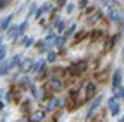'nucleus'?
<instances>
[{
	"label": "nucleus",
	"mask_w": 124,
	"mask_h": 122,
	"mask_svg": "<svg viewBox=\"0 0 124 122\" xmlns=\"http://www.w3.org/2000/svg\"><path fill=\"white\" fill-rule=\"evenodd\" d=\"M64 21H62V19H57L55 21V29H57V31H64Z\"/></svg>",
	"instance_id": "18"
},
{
	"label": "nucleus",
	"mask_w": 124,
	"mask_h": 122,
	"mask_svg": "<svg viewBox=\"0 0 124 122\" xmlns=\"http://www.w3.org/2000/svg\"><path fill=\"white\" fill-rule=\"evenodd\" d=\"M33 43H35V38H31V36H26V38H23V45H24L26 48H29Z\"/></svg>",
	"instance_id": "13"
},
{
	"label": "nucleus",
	"mask_w": 124,
	"mask_h": 122,
	"mask_svg": "<svg viewBox=\"0 0 124 122\" xmlns=\"http://www.w3.org/2000/svg\"><path fill=\"white\" fill-rule=\"evenodd\" d=\"M122 88V71L121 69H116V72L112 74V91H119Z\"/></svg>",
	"instance_id": "2"
},
{
	"label": "nucleus",
	"mask_w": 124,
	"mask_h": 122,
	"mask_svg": "<svg viewBox=\"0 0 124 122\" xmlns=\"http://www.w3.org/2000/svg\"><path fill=\"white\" fill-rule=\"evenodd\" d=\"M12 19H14V16H12V14H9L7 17H4V19H2V22H0V31H4V29L7 31V29L10 28V22H12Z\"/></svg>",
	"instance_id": "7"
},
{
	"label": "nucleus",
	"mask_w": 124,
	"mask_h": 122,
	"mask_svg": "<svg viewBox=\"0 0 124 122\" xmlns=\"http://www.w3.org/2000/svg\"><path fill=\"white\" fill-rule=\"evenodd\" d=\"M72 10H74V5H72V4H71V5H67V12H69V14H71V12H72Z\"/></svg>",
	"instance_id": "25"
},
{
	"label": "nucleus",
	"mask_w": 124,
	"mask_h": 122,
	"mask_svg": "<svg viewBox=\"0 0 124 122\" xmlns=\"http://www.w3.org/2000/svg\"><path fill=\"white\" fill-rule=\"evenodd\" d=\"M93 93H95V84L93 83L86 84V96H93Z\"/></svg>",
	"instance_id": "15"
},
{
	"label": "nucleus",
	"mask_w": 124,
	"mask_h": 122,
	"mask_svg": "<svg viewBox=\"0 0 124 122\" xmlns=\"http://www.w3.org/2000/svg\"><path fill=\"white\" fill-rule=\"evenodd\" d=\"M52 88H54V91H60V89H62V83L54 81V83H52Z\"/></svg>",
	"instance_id": "22"
},
{
	"label": "nucleus",
	"mask_w": 124,
	"mask_h": 122,
	"mask_svg": "<svg viewBox=\"0 0 124 122\" xmlns=\"http://www.w3.org/2000/svg\"><path fill=\"white\" fill-rule=\"evenodd\" d=\"M29 69H33V58H24L21 64V71L23 72H29Z\"/></svg>",
	"instance_id": "11"
},
{
	"label": "nucleus",
	"mask_w": 124,
	"mask_h": 122,
	"mask_svg": "<svg viewBox=\"0 0 124 122\" xmlns=\"http://www.w3.org/2000/svg\"><path fill=\"white\" fill-rule=\"evenodd\" d=\"M55 60H57V55L54 53V52H48V53H46V62H55Z\"/></svg>",
	"instance_id": "19"
},
{
	"label": "nucleus",
	"mask_w": 124,
	"mask_h": 122,
	"mask_svg": "<svg viewBox=\"0 0 124 122\" xmlns=\"http://www.w3.org/2000/svg\"><path fill=\"white\" fill-rule=\"evenodd\" d=\"M102 100H103V95H98V96H95V98L91 100V103H90V107H88V112H86V119H91L93 112L98 108V105L102 103Z\"/></svg>",
	"instance_id": "3"
},
{
	"label": "nucleus",
	"mask_w": 124,
	"mask_h": 122,
	"mask_svg": "<svg viewBox=\"0 0 124 122\" xmlns=\"http://www.w3.org/2000/svg\"><path fill=\"white\" fill-rule=\"evenodd\" d=\"M0 48H2V36H0Z\"/></svg>",
	"instance_id": "28"
},
{
	"label": "nucleus",
	"mask_w": 124,
	"mask_h": 122,
	"mask_svg": "<svg viewBox=\"0 0 124 122\" xmlns=\"http://www.w3.org/2000/svg\"><path fill=\"white\" fill-rule=\"evenodd\" d=\"M86 67H88V60H79L78 64H74L71 67V71H72V74H81V72H85Z\"/></svg>",
	"instance_id": "5"
},
{
	"label": "nucleus",
	"mask_w": 124,
	"mask_h": 122,
	"mask_svg": "<svg viewBox=\"0 0 124 122\" xmlns=\"http://www.w3.org/2000/svg\"><path fill=\"white\" fill-rule=\"evenodd\" d=\"M5 5H7V2H5V0H0V10H2Z\"/></svg>",
	"instance_id": "24"
},
{
	"label": "nucleus",
	"mask_w": 124,
	"mask_h": 122,
	"mask_svg": "<svg viewBox=\"0 0 124 122\" xmlns=\"http://www.w3.org/2000/svg\"><path fill=\"white\" fill-rule=\"evenodd\" d=\"M41 67H43V60H38V62L33 64V69H31V72H40Z\"/></svg>",
	"instance_id": "16"
},
{
	"label": "nucleus",
	"mask_w": 124,
	"mask_h": 122,
	"mask_svg": "<svg viewBox=\"0 0 124 122\" xmlns=\"http://www.w3.org/2000/svg\"><path fill=\"white\" fill-rule=\"evenodd\" d=\"M98 17H100V14H93L91 19H90V22H91V24H93V22H97V21H98Z\"/></svg>",
	"instance_id": "23"
},
{
	"label": "nucleus",
	"mask_w": 124,
	"mask_h": 122,
	"mask_svg": "<svg viewBox=\"0 0 124 122\" xmlns=\"http://www.w3.org/2000/svg\"><path fill=\"white\" fill-rule=\"evenodd\" d=\"M64 41H66V38H59V36H57V38L54 40V43H52V45H55L57 48H62V47H64Z\"/></svg>",
	"instance_id": "14"
},
{
	"label": "nucleus",
	"mask_w": 124,
	"mask_h": 122,
	"mask_svg": "<svg viewBox=\"0 0 124 122\" xmlns=\"http://www.w3.org/2000/svg\"><path fill=\"white\" fill-rule=\"evenodd\" d=\"M2 108H4V101H2V100H0V110H2Z\"/></svg>",
	"instance_id": "26"
},
{
	"label": "nucleus",
	"mask_w": 124,
	"mask_h": 122,
	"mask_svg": "<svg viewBox=\"0 0 124 122\" xmlns=\"http://www.w3.org/2000/svg\"><path fill=\"white\" fill-rule=\"evenodd\" d=\"M119 122H124V115H122V117H121V119H119Z\"/></svg>",
	"instance_id": "27"
},
{
	"label": "nucleus",
	"mask_w": 124,
	"mask_h": 122,
	"mask_svg": "<svg viewBox=\"0 0 124 122\" xmlns=\"http://www.w3.org/2000/svg\"><path fill=\"white\" fill-rule=\"evenodd\" d=\"M5 36L9 38V40H17V36H19V31H17V26H10L7 31H5Z\"/></svg>",
	"instance_id": "6"
},
{
	"label": "nucleus",
	"mask_w": 124,
	"mask_h": 122,
	"mask_svg": "<svg viewBox=\"0 0 124 122\" xmlns=\"http://www.w3.org/2000/svg\"><path fill=\"white\" fill-rule=\"evenodd\" d=\"M114 96H116V100H121V98H124V86H122L119 91H116V93H114Z\"/></svg>",
	"instance_id": "20"
},
{
	"label": "nucleus",
	"mask_w": 124,
	"mask_h": 122,
	"mask_svg": "<svg viewBox=\"0 0 124 122\" xmlns=\"http://www.w3.org/2000/svg\"><path fill=\"white\" fill-rule=\"evenodd\" d=\"M45 117H46V114L41 112V110H38V112H35V114L29 115V120H31V122H41Z\"/></svg>",
	"instance_id": "8"
},
{
	"label": "nucleus",
	"mask_w": 124,
	"mask_h": 122,
	"mask_svg": "<svg viewBox=\"0 0 124 122\" xmlns=\"http://www.w3.org/2000/svg\"><path fill=\"white\" fill-rule=\"evenodd\" d=\"M5 55H7V48L2 47V48H0V65L5 62Z\"/></svg>",
	"instance_id": "17"
},
{
	"label": "nucleus",
	"mask_w": 124,
	"mask_h": 122,
	"mask_svg": "<svg viewBox=\"0 0 124 122\" xmlns=\"http://www.w3.org/2000/svg\"><path fill=\"white\" fill-rule=\"evenodd\" d=\"M103 10H105V14L108 16V19H110V21L122 22V16H121V12H119L114 5H103Z\"/></svg>",
	"instance_id": "1"
},
{
	"label": "nucleus",
	"mask_w": 124,
	"mask_h": 122,
	"mask_svg": "<svg viewBox=\"0 0 124 122\" xmlns=\"http://www.w3.org/2000/svg\"><path fill=\"white\" fill-rule=\"evenodd\" d=\"M74 31H76V24H71V26H69V29H67V31H66V36H64V38H67V36H71V35H72Z\"/></svg>",
	"instance_id": "21"
},
{
	"label": "nucleus",
	"mask_w": 124,
	"mask_h": 122,
	"mask_svg": "<svg viewBox=\"0 0 124 122\" xmlns=\"http://www.w3.org/2000/svg\"><path fill=\"white\" fill-rule=\"evenodd\" d=\"M60 105H62V101H60L59 98H52V100H48V105H46V112L55 110L57 107H60Z\"/></svg>",
	"instance_id": "9"
},
{
	"label": "nucleus",
	"mask_w": 124,
	"mask_h": 122,
	"mask_svg": "<svg viewBox=\"0 0 124 122\" xmlns=\"http://www.w3.org/2000/svg\"><path fill=\"white\" fill-rule=\"evenodd\" d=\"M10 69H14V67H12V64H10V60H5V62L0 65V76L9 74V72H10Z\"/></svg>",
	"instance_id": "10"
},
{
	"label": "nucleus",
	"mask_w": 124,
	"mask_h": 122,
	"mask_svg": "<svg viewBox=\"0 0 124 122\" xmlns=\"http://www.w3.org/2000/svg\"><path fill=\"white\" fill-rule=\"evenodd\" d=\"M50 10H52V4H45L41 9H38V10H36V17H41L45 12H50Z\"/></svg>",
	"instance_id": "12"
},
{
	"label": "nucleus",
	"mask_w": 124,
	"mask_h": 122,
	"mask_svg": "<svg viewBox=\"0 0 124 122\" xmlns=\"http://www.w3.org/2000/svg\"><path fill=\"white\" fill-rule=\"evenodd\" d=\"M107 105H108V110H110V115H112V117H117V115H121V107H119V101L116 100V96L108 98Z\"/></svg>",
	"instance_id": "4"
}]
</instances>
